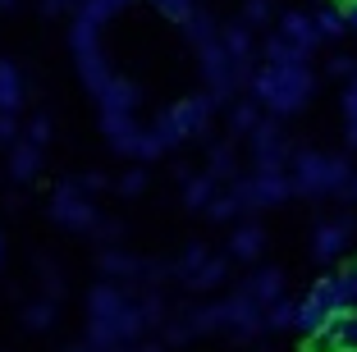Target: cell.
Masks as SVG:
<instances>
[{"mask_svg": "<svg viewBox=\"0 0 357 352\" xmlns=\"http://www.w3.org/2000/svg\"><path fill=\"white\" fill-rule=\"evenodd\" d=\"M316 23V37H326V42H335V37H344L348 23H344V10H335V5H321V10L312 14Z\"/></svg>", "mask_w": 357, "mask_h": 352, "instance_id": "15", "label": "cell"}, {"mask_svg": "<svg viewBox=\"0 0 357 352\" xmlns=\"http://www.w3.org/2000/svg\"><path fill=\"white\" fill-rule=\"evenodd\" d=\"M51 215L69 229H96V206L83 183H60L51 197Z\"/></svg>", "mask_w": 357, "mask_h": 352, "instance_id": "5", "label": "cell"}, {"mask_svg": "<svg viewBox=\"0 0 357 352\" xmlns=\"http://www.w3.org/2000/svg\"><path fill=\"white\" fill-rule=\"evenodd\" d=\"M133 352H165L160 343H133Z\"/></svg>", "mask_w": 357, "mask_h": 352, "instance_id": "37", "label": "cell"}, {"mask_svg": "<svg viewBox=\"0 0 357 352\" xmlns=\"http://www.w3.org/2000/svg\"><path fill=\"white\" fill-rule=\"evenodd\" d=\"M101 270L115 275V280H124V275H142V261L124 257V252H101Z\"/></svg>", "mask_w": 357, "mask_h": 352, "instance_id": "23", "label": "cell"}, {"mask_svg": "<svg viewBox=\"0 0 357 352\" xmlns=\"http://www.w3.org/2000/svg\"><path fill=\"white\" fill-rule=\"evenodd\" d=\"M225 275H229V261H225V257H206V261H202V270L192 275L188 284H192V289H220Z\"/></svg>", "mask_w": 357, "mask_h": 352, "instance_id": "16", "label": "cell"}, {"mask_svg": "<svg viewBox=\"0 0 357 352\" xmlns=\"http://www.w3.org/2000/svg\"><path fill=\"white\" fill-rule=\"evenodd\" d=\"M211 110H215V101L211 96H183L178 105H169L165 114H160L156 124H151V133H156V142L165 146H178V142H188V137H197L202 128L211 124Z\"/></svg>", "mask_w": 357, "mask_h": 352, "instance_id": "4", "label": "cell"}, {"mask_svg": "<svg viewBox=\"0 0 357 352\" xmlns=\"http://www.w3.org/2000/svg\"><path fill=\"white\" fill-rule=\"evenodd\" d=\"M266 252V234L257 224H243V229H234V238H229V257L234 261H257Z\"/></svg>", "mask_w": 357, "mask_h": 352, "instance_id": "11", "label": "cell"}, {"mask_svg": "<svg viewBox=\"0 0 357 352\" xmlns=\"http://www.w3.org/2000/svg\"><path fill=\"white\" fill-rule=\"evenodd\" d=\"M19 101H23V73L14 69L10 60H0V110L14 114V110H19Z\"/></svg>", "mask_w": 357, "mask_h": 352, "instance_id": "13", "label": "cell"}, {"mask_svg": "<svg viewBox=\"0 0 357 352\" xmlns=\"http://www.w3.org/2000/svg\"><path fill=\"white\" fill-rule=\"evenodd\" d=\"M344 192H348V197H353V201H357V174H353V178H348V188H344Z\"/></svg>", "mask_w": 357, "mask_h": 352, "instance_id": "38", "label": "cell"}, {"mask_svg": "<svg viewBox=\"0 0 357 352\" xmlns=\"http://www.w3.org/2000/svg\"><path fill=\"white\" fill-rule=\"evenodd\" d=\"M248 92L271 114H298L312 96V69L307 64H261L248 78Z\"/></svg>", "mask_w": 357, "mask_h": 352, "instance_id": "2", "label": "cell"}, {"mask_svg": "<svg viewBox=\"0 0 357 352\" xmlns=\"http://www.w3.org/2000/svg\"><path fill=\"white\" fill-rule=\"evenodd\" d=\"M294 316H298V302L289 298V302H271L266 307V330H294Z\"/></svg>", "mask_w": 357, "mask_h": 352, "instance_id": "21", "label": "cell"}, {"mask_svg": "<svg viewBox=\"0 0 357 352\" xmlns=\"http://www.w3.org/2000/svg\"><path fill=\"white\" fill-rule=\"evenodd\" d=\"M330 325V311H326V302H316L312 293H307L303 302H298V316H294V330L303 334V339H316V334Z\"/></svg>", "mask_w": 357, "mask_h": 352, "instance_id": "9", "label": "cell"}, {"mask_svg": "<svg viewBox=\"0 0 357 352\" xmlns=\"http://www.w3.org/2000/svg\"><path fill=\"white\" fill-rule=\"evenodd\" d=\"M238 197H234V192H215V201H211V206H206V215L211 220H234V215H238Z\"/></svg>", "mask_w": 357, "mask_h": 352, "instance_id": "29", "label": "cell"}, {"mask_svg": "<svg viewBox=\"0 0 357 352\" xmlns=\"http://www.w3.org/2000/svg\"><path fill=\"white\" fill-rule=\"evenodd\" d=\"M348 238H353V224H348V220L316 224V234H312V257L316 261H339L348 252Z\"/></svg>", "mask_w": 357, "mask_h": 352, "instance_id": "6", "label": "cell"}, {"mask_svg": "<svg viewBox=\"0 0 357 352\" xmlns=\"http://www.w3.org/2000/svg\"><path fill=\"white\" fill-rule=\"evenodd\" d=\"M326 334H330V343H335V352H357V311H339V316H330Z\"/></svg>", "mask_w": 357, "mask_h": 352, "instance_id": "12", "label": "cell"}, {"mask_svg": "<svg viewBox=\"0 0 357 352\" xmlns=\"http://www.w3.org/2000/svg\"><path fill=\"white\" fill-rule=\"evenodd\" d=\"M206 257H211V252L202 247V243H197V247H188V252H183V257H178L174 275H178V280H183V284H188L192 275H197V270H202V261H206Z\"/></svg>", "mask_w": 357, "mask_h": 352, "instance_id": "25", "label": "cell"}, {"mask_svg": "<svg viewBox=\"0 0 357 352\" xmlns=\"http://www.w3.org/2000/svg\"><path fill=\"white\" fill-rule=\"evenodd\" d=\"M14 133H19L14 114H5V110H0V146H10V142H14Z\"/></svg>", "mask_w": 357, "mask_h": 352, "instance_id": "34", "label": "cell"}, {"mask_svg": "<svg viewBox=\"0 0 357 352\" xmlns=\"http://www.w3.org/2000/svg\"><path fill=\"white\" fill-rule=\"evenodd\" d=\"M335 289H339V311H357V261L335 270Z\"/></svg>", "mask_w": 357, "mask_h": 352, "instance_id": "17", "label": "cell"}, {"mask_svg": "<svg viewBox=\"0 0 357 352\" xmlns=\"http://www.w3.org/2000/svg\"><path fill=\"white\" fill-rule=\"evenodd\" d=\"M344 23L357 32V0H344Z\"/></svg>", "mask_w": 357, "mask_h": 352, "instance_id": "36", "label": "cell"}, {"mask_svg": "<svg viewBox=\"0 0 357 352\" xmlns=\"http://www.w3.org/2000/svg\"><path fill=\"white\" fill-rule=\"evenodd\" d=\"M280 42H289L294 51H303V55H312V46L321 42L316 37V23H312V14H298V10H289L280 19Z\"/></svg>", "mask_w": 357, "mask_h": 352, "instance_id": "7", "label": "cell"}, {"mask_svg": "<svg viewBox=\"0 0 357 352\" xmlns=\"http://www.w3.org/2000/svg\"><path fill=\"white\" fill-rule=\"evenodd\" d=\"M74 352H96V348H74Z\"/></svg>", "mask_w": 357, "mask_h": 352, "instance_id": "40", "label": "cell"}, {"mask_svg": "<svg viewBox=\"0 0 357 352\" xmlns=\"http://www.w3.org/2000/svg\"><path fill=\"white\" fill-rule=\"evenodd\" d=\"M261 124V114H257V101L248 96L243 105H234V133H252V128Z\"/></svg>", "mask_w": 357, "mask_h": 352, "instance_id": "27", "label": "cell"}, {"mask_svg": "<svg viewBox=\"0 0 357 352\" xmlns=\"http://www.w3.org/2000/svg\"><path fill=\"white\" fill-rule=\"evenodd\" d=\"M266 19H271V0H243V23L248 28H257Z\"/></svg>", "mask_w": 357, "mask_h": 352, "instance_id": "30", "label": "cell"}, {"mask_svg": "<svg viewBox=\"0 0 357 352\" xmlns=\"http://www.w3.org/2000/svg\"><path fill=\"white\" fill-rule=\"evenodd\" d=\"M37 169H42V146L19 142L10 151V174H14V183H32V178H37Z\"/></svg>", "mask_w": 357, "mask_h": 352, "instance_id": "10", "label": "cell"}, {"mask_svg": "<svg viewBox=\"0 0 357 352\" xmlns=\"http://www.w3.org/2000/svg\"><path fill=\"white\" fill-rule=\"evenodd\" d=\"M160 298H128L119 284H96L87 293V330H92V348L96 352H115L124 343H133L147 325H160Z\"/></svg>", "mask_w": 357, "mask_h": 352, "instance_id": "1", "label": "cell"}, {"mask_svg": "<svg viewBox=\"0 0 357 352\" xmlns=\"http://www.w3.org/2000/svg\"><path fill=\"white\" fill-rule=\"evenodd\" d=\"M266 64H307V55L294 51L289 42H280V37H271L266 42Z\"/></svg>", "mask_w": 357, "mask_h": 352, "instance_id": "24", "label": "cell"}, {"mask_svg": "<svg viewBox=\"0 0 357 352\" xmlns=\"http://www.w3.org/2000/svg\"><path fill=\"white\" fill-rule=\"evenodd\" d=\"M183 32L192 37V46H197V51H202L206 42H215V37H220V28H215V19H211L206 10H192V19L183 23Z\"/></svg>", "mask_w": 357, "mask_h": 352, "instance_id": "18", "label": "cell"}, {"mask_svg": "<svg viewBox=\"0 0 357 352\" xmlns=\"http://www.w3.org/2000/svg\"><path fill=\"white\" fill-rule=\"evenodd\" d=\"M183 201H188L192 211H206L211 201H215V178H188V192H183Z\"/></svg>", "mask_w": 357, "mask_h": 352, "instance_id": "20", "label": "cell"}, {"mask_svg": "<svg viewBox=\"0 0 357 352\" xmlns=\"http://www.w3.org/2000/svg\"><path fill=\"white\" fill-rule=\"evenodd\" d=\"M330 73H339V78H353V73H357V60H353V55H335V60H330Z\"/></svg>", "mask_w": 357, "mask_h": 352, "instance_id": "33", "label": "cell"}, {"mask_svg": "<svg viewBox=\"0 0 357 352\" xmlns=\"http://www.w3.org/2000/svg\"><path fill=\"white\" fill-rule=\"evenodd\" d=\"M220 42H225V51H229L238 64H252V28H248L243 19L229 23V28L220 32Z\"/></svg>", "mask_w": 357, "mask_h": 352, "instance_id": "14", "label": "cell"}, {"mask_svg": "<svg viewBox=\"0 0 357 352\" xmlns=\"http://www.w3.org/2000/svg\"><path fill=\"white\" fill-rule=\"evenodd\" d=\"M142 188H147V169H128V174L119 178V192H124V197H133Z\"/></svg>", "mask_w": 357, "mask_h": 352, "instance_id": "32", "label": "cell"}, {"mask_svg": "<svg viewBox=\"0 0 357 352\" xmlns=\"http://www.w3.org/2000/svg\"><path fill=\"white\" fill-rule=\"evenodd\" d=\"M344 128H348V146H357V73L344 92Z\"/></svg>", "mask_w": 357, "mask_h": 352, "instance_id": "26", "label": "cell"}, {"mask_svg": "<svg viewBox=\"0 0 357 352\" xmlns=\"http://www.w3.org/2000/svg\"><path fill=\"white\" fill-rule=\"evenodd\" d=\"M23 325H28V330H51L55 325V302H28V307H23Z\"/></svg>", "mask_w": 357, "mask_h": 352, "instance_id": "22", "label": "cell"}, {"mask_svg": "<svg viewBox=\"0 0 357 352\" xmlns=\"http://www.w3.org/2000/svg\"><path fill=\"white\" fill-rule=\"evenodd\" d=\"M23 133H28V142H32V146H46V142H51V119H46V114H37V119H32Z\"/></svg>", "mask_w": 357, "mask_h": 352, "instance_id": "31", "label": "cell"}, {"mask_svg": "<svg viewBox=\"0 0 357 352\" xmlns=\"http://www.w3.org/2000/svg\"><path fill=\"white\" fill-rule=\"evenodd\" d=\"M0 257H5V238H0Z\"/></svg>", "mask_w": 357, "mask_h": 352, "instance_id": "41", "label": "cell"}, {"mask_svg": "<svg viewBox=\"0 0 357 352\" xmlns=\"http://www.w3.org/2000/svg\"><path fill=\"white\" fill-rule=\"evenodd\" d=\"M206 178H215V183H225V178H234L238 169H234V151L229 146H211V155H206Z\"/></svg>", "mask_w": 357, "mask_h": 352, "instance_id": "19", "label": "cell"}, {"mask_svg": "<svg viewBox=\"0 0 357 352\" xmlns=\"http://www.w3.org/2000/svg\"><path fill=\"white\" fill-rule=\"evenodd\" d=\"M151 5H156L165 19H174V23H188V19H192V10H197L192 0H151Z\"/></svg>", "mask_w": 357, "mask_h": 352, "instance_id": "28", "label": "cell"}, {"mask_svg": "<svg viewBox=\"0 0 357 352\" xmlns=\"http://www.w3.org/2000/svg\"><path fill=\"white\" fill-rule=\"evenodd\" d=\"M243 293H248L257 307H271V302H280V298H284V275H280L275 266H261V270H252V275H248Z\"/></svg>", "mask_w": 357, "mask_h": 352, "instance_id": "8", "label": "cell"}, {"mask_svg": "<svg viewBox=\"0 0 357 352\" xmlns=\"http://www.w3.org/2000/svg\"><path fill=\"white\" fill-rule=\"evenodd\" d=\"M10 5H19V0H0V10H10Z\"/></svg>", "mask_w": 357, "mask_h": 352, "instance_id": "39", "label": "cell"}, {"mask_svg": "<svg viewBox=\"0 0 357 352\" xmlns=\"http://www.w3.org/2000/svg\"><path fill=\"white\" fill-rule=\"evenodd\" d=\"M353 169L344 155H321V151H298L289 160V183L303 197H326V192H344Z\"/></svg>", "mask_w": 357, "mask_h": 352, "instance_id": "3", "label": "cell"}, {"mask_svg": "<svg viewBox=\"0 0 357 352\" xmlns=\"http://www.w3.org/2000/svg\"><path fill=\"white\" fill-rule=\"evenodd\" d=\"M46 14H69V10H83V0H42Z\"/></svg>", "mask_w": 357, "mask_h": 352, "instance_id": "35", "label": "cell"}]
</instances>
